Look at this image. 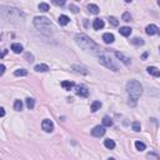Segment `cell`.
<instances>
[{
  "mask_svg": "<svg viewBox=\"0 0 160 160\" xmlns=\"http://www.w3.org/2000/svg\"><path fill=\"white\" fill-rule=\"evenodd\" d=\"M126 92L129 93L128 104L130 106H135L138 104V99L143 94V86L138 80H129L126 83Z\"/></svg>",
  "mask_w": 160,
  "mask_h": 160,
  "instance_id": "1",
  "label": "cell"
},
{
  "mask_svg": "<svg viewBox=\"0 0 160 160\" xmlns=\"http://www.w3.org/2000/svg\"><path fill=\"white\" fill-rule=\"evenodd\" d=\"M75 43H76V44L80 46L81 49L86 50V51L99 53V50H101V49H100L98 45H96L95 43L93 41L92 39H90L89 36L84 35V34H78V35L75 36Z\"/></svg>",
  "mask_w": 160,
  "mask_h": 160,
  "instance_id": "2",
  "label": "cell"
},
{
  "mask_svg": "<svg viewBox=\"0 0 160 160\" xmlns=\"http://www.w3.org/2000/svg\"><path fill=\"white\" fill-rule=\"evenodd\" d=\"M33 23H34V26H35L39 31H41V33L50 34L53 30H54V25H53V23L45 16H35Z\"/></svg>",
  "mask_w": 160,
  "mask_h": 160,
  "instance_id": "3",
  "label": "cell"
},
{
  "mask_svg": "<svg viewBox=\"0 0 160 160\" xmlns=\"http://www.w3.org/2000/svg\"><path fill=\"white\" fill-rule=\"evenodd\" d=\"M99 63H100V64H103V65H105L106 68L111 69L113 71H118V67L111 61L110 56H108V55H105V54H100L99 55Z\"/></svg>",
  "mask_w": 160,
  "mask_h": 160,
  "instance_id": "4",
  "label": "cell"
},
{
  "mask_svg": "<svg viewBox=\"0 0 160 160\" xmlns=\"http://www.w3.org/2000/svg\"><path fill=\"white\" fill-rule=\"evenodd\" d=\"M105 131H106L105 126H103V125H96V126L92 130V135L95 136V138H100V136L104 135Z\"/></svg>",
  "mask_w": 160,
  "mask_h": 160,
  "instance_id": "5",
  "label": "cell"
},
{
  "mask_svg": "<svg viewBox=\"0 0 160 160\" xmlns=\"http://www.w3.org/2000/svg\"><path fill=\"white\" fill-rule=\"evenodd\" d=\"M41 128H43V130L45 131V133H51V131L54 130V124H53L51 120L45 119V120L43 121V124H41Z\"/></svg>",
  "mask_w": 160,
  "mask_h": 160,
  "instance_id": "6",
  "label": "cell"
},
{
  "mask_svg": "<svg viewBox=\"0 0 160 160\" xmlns=\"http://www.w3.org/2000/svg\"><path fill=\"white\" fill-rule=\"evenodd\" d=\"M75 89H76V94H78L79 96L86 98V96L89 95V89H88L86 86H84V85H79V86L75 88Z\"/></svg>",
  "mask_w": 160,
  "mask_h": 160,
  "instance_id": "7",
  "label": "cell"
},
{
  "mask_svg": "<svg viewBox=\"0 0 160 160\" xmlns=\"http://www.w3.org/2000/svg\"><path fill=\"white\" fill-rule=\"evenodd\" d=\"M145 33L148 34V35H155V34L159 33V28L156 26V25H154V24H150V25L146 26Z\"/></svg>",
  "mask_w": 160,
  "mask_h": 160,
  "instance_id": "8",
  "label": "cell"
},
{
  "mask_svg": "<svg viewBox=\"0 0 160 160\" xmlns=\"http://www.w3.org/2000/svg\"><path fill=\"white\" fill-rule=\"evenodd\" d=\"M115 55H117V58L120 60L121 63H124L125 65H130L131 64V59L130 58H128V56H125L124 54H121V53H115Z\"/></svg>",
  "mask_w": 160,
  "mask_h": 160,
  "instance_id": "9",
  "label": "cell"
},
{
  "mask_svg": "<svg viewBox=\"0 0 160 160\" xmlns=\"http://www.w3.org/2000/svg\"><path fill=\"white\" fill-rule=\"evenodd\" d=\"M104 25H105L104 20H101V19H95V20H94V23H93V28L95 30H100V29H103V28H104Z\"/></svg>",
  "mask_w": 160,
  "mask_h": 160,
  "instance_id": "10",
  "label": "cell"
},
{
  "mask_svg": "<svg viewBox=\"0 0 160 160\" xmlns=\"http://www.w3.org/2000/svg\"><path fill=\"white\" fill-rule=\"evenodd\" d=\"M103 40H104L105 44H113L114 43V40H115V38L110 33H105L104 35H103Z\"/></svg>",
  "mask_w": 160,
  "mask_h": 160,
  "instance_id": "11",
  "label": "cell"
},
{
  "mask_svg": "<svg viewBox=\"0 0 160 160\" xmlns=\"http://www.w3.org/2000/svg\"><path fill=\"white\" fill-rule=\"evenodd\" d=\"M11 50L15 53V54H20V53H23V45L21 44H19V43H14L11 45Z\"/></svg>",
  "mask_w": 160,
  "mask_h": 160,
  "instance_id": "12",
  "label": "cell"
},
{
  "mask_svg": "<svg viewBox=\"0 0 160 160\" xmlns=\"http://www.w3.org/2000/svg\"><path fill=\"white\" fill-rule=\"evenodd\" d=\"M34 70H35V71H39V73H45V71L49 70V67H48L46 64H38V65H35Z\"/></svg>",
  "mask_w": 160,
  "mask_h": 160,
  "instance_id": "13",
  "label": "cell"
},
{
  "mask_svg": "<svg viewBox=\"0 0 160 160\" xmlns=\"http://www.w3.org/2000/svg\"><path fill=\"white\" fill-rule=\"evenodd\" d=\"M146 70H148V73L151 74L153 76H155V78L160 76V71H159L158 68H155V67H149L148 69H146Z\"/></svg>",
  "mask_w": 160,
  "mask_h": 160,
  "instance_id": "14",
  "label": "cell"
},
{
  "mask_svg": "<svg viewBox=\"0 0 160 160\" xmlns=\"http://www.w3.org/2000/svg\"><path fill=\"white\" fill-rule=\"evenodd\" d=\"M119 33H120L123 36H129L131 34V29L129 26H121L120 29H119Z\"/></svg>",
  "mask_w": 160,
  "mask_h": 160,
  "instance_id": "15",
  "label": "cell"
},
{
  "mask_svg": "<svg viewBox=\"0 0 160 160\" xmlns=\"http://www.w3.org/2000/svg\"><path fill=\"white\" fill-rule=\"evenodd\" d=\"M69 21H70V19H69V16H67V15H60L59 19H58V23L60 25H63V26L69 24Z\"/></svg>",
  "mask_w": 160,
  "mask_h": 160,
  "instance_id": "16",
  "label": "cell"
},
{
  "mask_svg": "<svg viewBox=\"0 0 160 160\" xmlns=\"http://www.w3.org/2000/svg\"><path fill=\"white\" fill-rule=\"evenodd\" d=\"M88 10H89L92 14H99V6L95 4H89L88 5Z\"/></svg>",
  "mask_w": 160,
  "mask_h": 160,
  "instance_id": "17",
  "label": "cell"
},
{
  "mask_svg": "<svg viewBox=\"0 0 160 160\" xmlns=\"http://www.w3.org/2000/svg\"><path fill=\"white\" fill-rule=\"evenodd\" d=\"M100 108H101V101H93L92 106H90V110L93 113H95V111H98Z\"/></svg>",
  "mask_w": 160,
  "mask_h": 160,
  "instance_id": "18",
  "label": "cell"
},
{
  "mask_svg": "<svg viewBox=\"0 0 160 160\" xmlns=\"http://www.w3.org/2000/svg\"><path fill=\"white\" fill-rule=\"evenodd\" d=\"M61 86L64 88L65 90H71V89L74 88V83H71V81L65 80V81H63V83H61Z\"/></svg>",
  "mask_w": 160,
  "mask_h": 160,
  "instance_id": "19",
  "label": "cell"
},
{
  "mask_svg": "<svg viewBox=\"0 0 160 160\" xmlns=\"http://www.w3.org/2000/svg\"><path fill=\"white\" fill-rule=\"evenodd\" d=\"M104 145H105V148H108V149H114L115 148V142L111 139H106V140H104Z\"/></svg>",
  "mask_w": 160,
  "mask_h": 160,
  "instance_id": "20",
  "label": "cell"
},
{
  "mask_svg": "<svg viewBox=\"0 0 160 160\" xmlns=\"http://www.w3.org/2000/svg\"><path fill=\"white\" fill-rule=\"evenodd\" d=\"M25 103H26V106L28 109H34V106H35V100H34L33 98H28L26 100H25Z\"/></svg>",
  "mask_w": 160,
  "mask_h": 160,
  "instance_id": "21",
  "label": "cell"
},
{
  "mask_svg": "<svg viewBox=\"0 0 160 160\" xmlns=\"http://www.w3.org/2000/svg\"><path fill=\"white\" fill-rule=\"evenodd\" d=\"M135 148H136V150H139V151H144L146 145L143 142H139V140H138V142H135Z\"/></svg>",
  "mask_w": 160,
  "mask_h": 160,
  "instance_id": "22",
  "label": "cell"
},
{
  "mask_svg": "<svg viewBox=\"0 0 160 160\" xmlns=\"http://www.w3.org/2000/svg\"><path fill=\"white\" fill-rule=\"evenodd\" d=\"M14 75L15 76H25V75H28V70H25V69H18V70L14 71Z\"/></svg>",
  "mask_w": 160,
  "mask_h": 160,
  "instance_id": "23",
  "label": "cell"
},
{
  "mask_svg": "<svg viewBox=\"0 0 160 160\" xmlns=\"http://www.w3.org/2000/svg\"><path fill=\"white\" fill-rule=\"evenodd\" d=\"M14 109H15L16 111L23 110V101H21V100H15V103H14Z\"/></svg>",
  "mask_w": 160,
  "mask_h": 160,
  "instance_id": "24",
  "label": "cell"
},
{
  "mask_svg": "<svg viewBox=\"0 0 160 160\" xmlns=\"http://www.w3.org/2000/svg\"><path fill=\"white\" fill-rule=\"evenodd\" d=\"M113 125V120L109 117H104L103 118V126H111Z\"/></svg>",
  "mask_w": 160,
  "mask_h": 160,
  "instance_id": "25",
  "label": "cell"
},
{
  "mask_svg": "<svg viewBox=\"0 0 160 160\" xmlns=\"http://www.w3.org/2000/svg\"><path fill=\"white\" fill-rule=\"evenodd\" d=\"M49 9H50V6H49V4H46V3H40V4H39V10L40 11L46 13Z\"/></svg>",
  "mask_w": 160,
  "mask_h": 160,
  "instance_id": "26",
  "label": "cell"
},
{
  "mask_svg": "<svg viewBox=\"0 0 160 160\" xmlns=\"http://www.w3.org/2000/svg\"><path fill=\"white\" fill-rule=\"evenodd\" d=\"M131 43H133L134 45H136V46H140V45H143L144 44V40L142 39V38H134V39L131 40Z\"/></svg>",
  "mask_w": 160,
  "mask_h": 160,
  "instance_id": "27",
  "label": "cell"
},
{
  "mask_svg": "<svg viewBox=\"0 0 160 160\" xmlns=\"http://www.w3.org/2000/svg\"><path fill=\"white\" fill-rule=\"evenodd\" d=\"M121 19H123V20L124 21H126V23H129V21H131V15H130V13H124V14H123V18H121Z\"/></svg>",
  "mask_w": 160,
  "mask_h": 160,
  "instance_id": "28",
  "label": "cell"
},
{
  "mask_svg": "<svg viewBox=\"0 0 160 160\" xmlns=\"http://www.w3.org/2000/svg\"><path fill=\"white\" fill-rule=\"evenodd\" d=\"M109 23H110L113 26H118V24H119V21H118V19L117 18H114V16H110L109 18Z\"/></svg>",
  "mask_w": 160,
  "mask_h": 160,
  "instance_id": "29",
  "label": "cell"
},
{
  "mask_svg": "<svg viewBox=\"0 0 160 160\" xmlns=\"http://www.w3.org/2000/svg\"><path fill=\"white\" fill-rule=\"evenodd\" d=\"M131 126H133V130H134V131H140V128H142V126H140V123H139V121H134Z\"/></svg>",
  "mask_w": 160,
  "mask_h": 160,
  "instance_id": "30",
  "label": "cell"
},
{
  "mask_svg": "<svg viewBox=\"0 0 160 160\" xmlns=\"http://www.w3.org/2000/svg\"><path fill=\"white\" fill-rule=\"evenodd\" d=\"M69 9H70V10L73 11L74 14H76V13L79 11V8H78V6H75V5H73V4H70V6H69Z\"/></svg>",
  "mask_w": 160,
  "mask_h": 160,
  "instance_id": "31",
  "label": "cell"
},
{
  "mask_svg": "<svg viewBox=\"0 0 160 160\" xmlns=\"http://www.w3.org/2000/svg\"><path fill=\"white\" fill-rule=\"evenodd\" d=\"M53 4L59 5V6H63V5L65 4V1H64V0H61V1H59V0H54V1H53Z\"/></svg>",
  "mask_w": 160,
  "mask_h": 160,
  "instance_id": "32",
  "label": "cell"
},
{
  "mask_svg": "<svg viewBox=\"0 0 160 160\" xmlns=\"http://www.w3.org/2000/svg\"><path fill=\"white\" fill-rule=\"evenodd\" d=\"M5 70H6V68H5V65H3V64H0V76H1V75H4V73H5Z\"/></svg>",
  "mask_w": 160,
  "mask_h": 160,
  "instance_id": "33",
  "label": "cell"
},
{
  "mask_svg": "<svg viewBox=\"0 0 160 160\" xmlns=\"http://www.w3.org/2000/svg\"><path fill=\"white\" fill-rule=\"evenodd\" d=\"M25 58H26L28 59V61H34V56L33 55H31V54H29V53H28V54H25Z\"/></svg>",
  "mask_w": 160,
  "mask_h": 160,
  "instance_id": "34",
  "label": "cell"
},
{
  "mask_svg": "<svg viewBox=\"0 0 160 160\" xmlns=\"http://www.w3.org/2000/svg\"><path fill=\"white\" fill-rule=\"evenodd\" d=\"M8 54V50L6 49H3V50H0V58H4V56Z\"/></svg>",
  "mask_w": 160,
  "mask_h": 160,
  "instance_id": "35",
  "label": "cell"
},
{
  "mask_svg": "<svg viewBox=\"0 0 160 160\" xmlns=\"http://www.w3.org/2000/svg\"><path fill=\"white\" fill-rule=\"evenodd\" d=\"M73 69H80V68H79V67H76V65H74ZM75 71H78V73H80V71H81L83 74H88V71H86V70H75Z\"/></svg>",
  "mask_w": 160,
  "mask_h": 160,
  "instance_id": "36",
  "label": "cell"
},
{
  "mask_svg": "<svg viewBox=\"0 0 160 160\" xmlns=\"http://www.w3.org/2000/svg\"><path fill=\"white\" fill-rule=\"evenodd\" d=\"M5 115V110H4V108H1L0 106V118H3Z\"/></svg>",
  "mask_w": 160,
  "mask_h": 160,
  "instance_id": "37",
  "label": "cell"
},
{
  "mask_svg": "<svg viewBox=\"0 0 160 160\" xmlns=\"http://www.w3.org/2000/svg\"><path fill=\"white\" fill-rule=\"evenodd\" d=\"M108 160H115L114 158H110V159H108Z\"/></svg>",
  "mask_w": 160,
  "mask_h": 160,
  "instance_id": "38",
  "label": "cell"
}]
</instances>
